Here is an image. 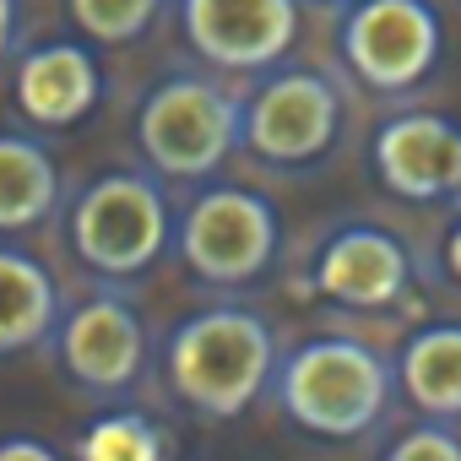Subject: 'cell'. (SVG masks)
Segmentation results:
<instances>
[{
  "label": "cell",
  "mask_w": 461,
  "mask_h": 461,
  "mask_svg": "<svg viewBox=\"0 0 461 461\" xmlns=\"http://www.w3.org/2000/svg\"><path fill=\"white\" fill-rule=\"evenodd\" d=\"M174 396L201 418H240L277 375V331L245 304H212L185 315L163 342Z\"/></svg>",
  "instance_id": "6da1fadb"
},
{
  "label": "cell",
  "mask_w": 461,
  "mask_h": 461,
  "mask_svg": "<svg viewBox=\"0 0 461 461\" xmlns=\"http://www.w3.org/2000/svg\"><path fill=\"white\" fill-rule=\"evenodd\" d=\"M272 391L315 439H358L385 418L391 402V369L385 358L358 337H310L288 358H277Z\"/></svg>",
  "instance_id": "7a4b0ae2"
},
{
  "label": "cell",
  "mask_w": 461,
  "mask_h": 461,
  "mask_svg": "<svg viewBox=\"0 0 461 461\" xmlns=\"http://www.w3.org/2000/svg\"><path fill=\"white\" fill-rule=\"evenodd\" d=\"M136 147L163 179H212L245 147V104L206 77H168L136 109Z\"/></svg>",
  "instance_id": "3957f363"
},
{
  "label": "cell",
  "mask_w": 461,
  "mask_h": 461,
  "mask_svg": "<svg viewBox=\"0 0 461 461\" xmlns=\"http://www.w3.org/2000/svg\"><path fill=\"white\" fill-rule=\"evenodd\" d=\"M71 250L87 272L120 283L141 277L174 240V212L152 174L114 168L71 201Z\"/></svg>",
  "instance_id": "277c9868"
},
{
  "label": "cell",
  "mask_w": 461,
  "mask_h": 461,
  "mask_svg": "<svg viewBox=\"0 0 461 461\" xmlns=\"http://www.w3.org/2000/svg\"><path fill=\"white\" fill-rule=\"evenodd\" d=\"M277 240H283L277 206L245 185L201 190L174 222L179 261L190 267V277L212 288H250L256 277H267V267L277 261Z\"/></svg>",
  "instance_id": "5b68a950"
},
{
  "label": "cell",
  "mask_w": 461,
  "mask_h": 461,
  "mask_svg": "<svg viewBox=\"0 0 461 461\" xmlns=\"http://www.w3.org/2000/svg\"><path fill=\"white\" fill-rule=\"evenodd\" d=\"M439 12L429 0H353L342 17V60L375 93H407L439 66Z\"/></svg>",
  "instance_id": "8992f818"
},
{
  "label": "cell",
  "mask_w": 461,
  "mask_h": 461,
  "mask_svg": "<svg viewBox=\"0 0 461 461\" xmlns=\"http://www.w3.org/2000/svg\"><path fill=\"white\" fill-rule=\"evenodd\" d=\"M342 98L321 71H277L245 98V152L277 168H304L337 147Z\"/></svg>",
  "instance_id": "52a82bcc"
},
{
  "label": "cell",
  "mask_w": 461,
  "mask_h": 461,
  "mask_svg": "<svg viewBox=\"0 0 461 461\" xmlns=\"http://www.w3.org/2000/svg\"><path fill=\"white\" fill-rule=\"evenodd\" d=\"M179 28L217 71H267L299 39V0H179Z\"/></svg>",
  "instance_id": "ba28073f"
},
{
  "label": "cell",
  "mask_w": 461,
  "mask_h": 461,
  "mask_svg": "<svg viewBox=\"0 0 461 461\" xmlns=\"http://www.w3.org/2000/svg\"><path fill=\"white\" fill-rule=\"evenodd\" d=\"M60 364L93 396H120L147 369V326L120 294H87L60 321Z\"/></svg>",
  "instance_id": "9c48e42d"
},
{
  "label": "cell",
  "mask_w": 461,
  "mask_h": 461,
  "mask_svg": "<svg viewBox=\"0 0 461 461\" xmlns=\"http://www.w3.org/2000/svg\"><path fill=\"white\" fill-rule=\"evenodd\" d=\"M412 288V250L380 222H348L315 256V294L342 310H391Z\"/></svg>",
  "instance_id": "30bf717a"
},
{
  "label": "cell",
  "mask_w": 461,
  "mask_h": 461,
  "mask_svg": "<svg viewBox=\"0 0 461 461\" xmlns=\"http://www.w3.org/2000/svg\"><path fill=\"white\" fill-rule=\"evenodd\" d=\"M375 179L402 201H456L461 190V125L445 114H391L369 141Z\"/></svg>",
  "instance_id": "8fae6325"
},
{
  "label": "cell",
  "mask_w": 461,
  "mask_h": 461,
  "mask_svg": "<svg viewBox=\"0 0 461 461\" xmlns=\"http://www.w3.org/2000/svg\"><path fill=\"white\" fill-rule=\"evenodd\" d=\"M12 98H17V109H23L28 125L66 131V125H77V120H87L98 109V98H104V66H98L93 44H77V39L39 44V50L23 55Z\"/></svg>",
  "instance_id": "7c38bea8"
},
{
  "label": "cell",
  "mask_w": 461,
  "mask_h": 461,
  "mask_svg": "<svg viewBox=\"0 0 461 461\" xmlns=\"http://www.w3.org/2000/svg\"><path fill=\"white\" fill-rule=\"evenodd\" d=\"M60 326V288L44 261L0 245V358L44 342Z\"/></svg>",
  "instance_id": "4fadbf2b"
},
{
  "label": "cell",
  "mask_w": 461,
  "mask_h": 461,
  "mask_svg": "<svg viewBox=\"0 0 461 461\" xmlns=\"http://www.w3.org/2000/svg\"><path fill=\"white\" fill-rule=\"evenodd\" d=\"M60 206V168L39 136L0 131V234H28Z\"/></svg>",
  "instance_id": "5bb4252c"
},
{
  "label": "cell",
  "mask_w": 461,
  "mask_h": 461,
  "mask_svg": "<svg viewBox=\"0 0 461 461\" xmlns=\"http://www.w3.org/2000/svg\"><path fill=\"white\" fill-rule=\"evenodd\" d=\"M396 380L423 418H461V321H434L412 331Z\"/></svg>",
  "instance_id": "9a60e30c"
},
{
  "label": "cell",
  "mask_w": 461,
  "mask_h": 461,
  "mask_svg": "<svg viewBox=\"0 0 461 461\" xmlns=\"http://www.w3.org/2000/svg\"><path fill=\"white\" fill-rule=\"evenodd\" d=\"M71 456H82V461H158V456H168V439H163V423L152 412L114 407V412H98L77 434Z\"/></svg>",
  "instance_id": "2e32d148"
},
{
  "label": "cell",
  "mask_w": 461,
  "mask_h": 461,
  "mask_svg": "<svg viewBox=\"0 0 461 461\" xmlns=\"http://www.w3.org/2000/svg\"><path fill=\"white\" fill-rule=\"evenodd\" d=\"M66 12L93 44H136L158 23L163 0H66Z\"/></svg>",
  "instance_id": "e0dca14e"
},
{
  "label": "cell",
  "mask_w": 461,
  "mask_h": 461,
  "mask_svg": "<svg viewBox=\"0 0 461 461\" xmlns=\"http://www.w3.org/2000/svg\"><path fill=\"white\" fill-rule=\"evenodd\" d=\"M391 461H461V434H456V418H423L412 423L407 434H396L385 445Z\"/></svg>",
  "instance_id": "ac0fdd59"
},
{
  "label": "cell",
  "mask_w": 461,
  "mask_h": 461,
  "mask_svg": "<svg viewBox=\"0 0 461 461\" xmlns=\"http://www.w3.org/2000/svg\"><path fill=\"white\" fill-rule=\"evenodd\" d=\"M60 450L33 439V434H12V439H0V461H55Z\"/></svg>",
  "instance_id": "d6986e66"
},
{
  "label": "cell",
  "mask_w": 461,
  "mask_h": 461,
  "mask_svg": "<svg viewBox=\"0 0 461 461\" xmlns=\"http://www.w3.org/2000/svg\"><path fill=\"white\" fill-rule=\"evenodd\" d=\"M439 256H445V277L461 288V217H456V228L445 234V250H439Z\"/></svg>",
  "instance_id": "ffe728a7"
},
{
  "label": "cell",
  "mask_w": 461,
  "mask_h": 461,
  "mask_svg": "<svg viewBox=\"0 0 461 461\" xmlns=\"http://www.w3.org/2000/svg\"><path fill=\"white\" fill-rule=\"evenodd\" d=\"M17 44V0H0V55Z\"/></svg>",
  "instance_id": "44dd1931"
},
{
  "label": "cell",
  "mask_w": 461,
  "mask_h": 461,
  "mask_svg": "<svg viewBox=\"0 0 461 461\" xmlns=\"http://www.w3.org/2000/svg\"><path fill=\"white\" fill-rule=\"evenodd\" d=\"M456 212H461V190H456Z\"/></svg>",
  "instance_id": "7402d4cb"
},
{
  "label": "cell",
  "mask_w": 461,
  "mask_h": 461,
  "mask_svg": "<svg viewBox=\"0 0 461 461\" xmlns=\"http://www.w3.org/2000/svg\"><path fill=\"white\" fill-rule=\"evenodd\" d=\"M337 6H342V0H337ZM348 6H353V0H348Z\"/></svg>",
  "instance_id": "603a6c76"
}]
</instances>
